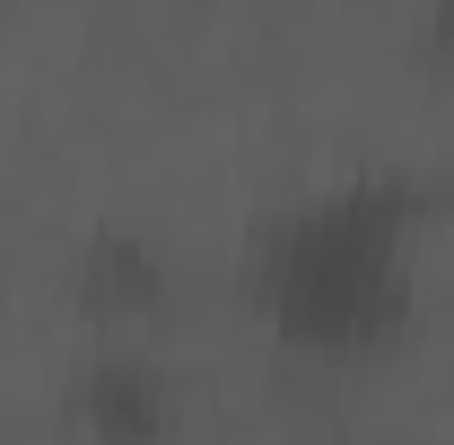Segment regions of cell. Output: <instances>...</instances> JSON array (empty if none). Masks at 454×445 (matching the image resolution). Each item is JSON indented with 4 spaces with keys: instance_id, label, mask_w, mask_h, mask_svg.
<instances>
[{
    "instance_id": "cell-1",
    "label": "cell",
    "mask_w": 454,
    "mask_h": 445,
    "mask_svg": "<svg viewBox=\"0 0 454 445\" xmlns=\"http://www.w3.org/2000/svg\"><path fill=\"white\" fill-rule=\"evenodd\" d=\"M88 428H106V437H158L167 428V385L149 367H97L88 376Z\"/></svg>"
}]
</instances>
